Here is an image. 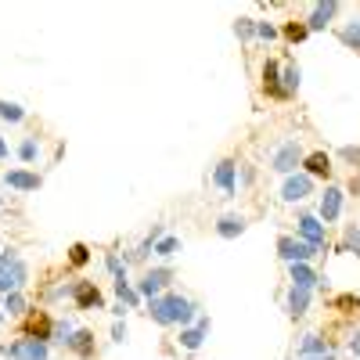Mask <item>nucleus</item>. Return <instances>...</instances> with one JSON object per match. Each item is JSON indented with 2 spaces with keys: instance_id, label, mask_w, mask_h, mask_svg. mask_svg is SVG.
<instances>
[{
  "instance_id": "obj_1",
  "label": "nucleus",
  "mask_w": 360,
  "mask_h": 360,
  "mask_svg": "<svg viewBox=\"0 0 360 360\" xmlns=\"http://www.w3.org/2000/svg\"><path fill=\"white\" fill-rule=\"evenodd\" d=\"M148 317H152L155 324H162V328H169V324L188 328V324L198 317V310H195L191 299L169 292V295H159V299H152V303H148Z\"/></svg>"
},
{
  "instance_id": "obj_2",
  "label": "nucleus",
  "mask_w": 360,
  "mask_h": 360,
  "mask_svg": "<svg viewBox=\"0 0 360 360\" xmlns=\"http://www.w3.org/2000/svg\"><path fill=\"white\" fill-rule=\"evenodd\" d=\"M25 281H29V266L22 263V256L15 249H4L0 252V295L22 292Z\"/></svg>"
},
{
  "instance_id": "obj_3",
  "label": "nucleus",
  "mask_w": 360,
  "mask_h": 360,
  "mask_svg": "<svg viewBox=\"0 0 360 360\" xmlns=\"http://www.w3.org/2000/svg\"><path fill=\"white\" fill-rule=\"evenodd\" d=\"M303 159H307L303 155V144H299V137H292V141H281L274 148V155H270V169L281 173V176H292V173H299Z\"/></svg>"
},
{
  "instance_id": "obj_4",
  "label": "nucleus",
  "mask_w": 360,
  "mask_h": 360,
  "mask_svg": "<svg viewBox=\"0 0 360 360\" xmlns=\"http://www.w3.org/2000/svg\"><path fill=\"white\" fill-rule=\"evenodd\" d=\"M295 234H299V242H307L314 245L317 252H328V227L317 220V213H303L295 220Z\"/></svg>"
},
{
  "instance_id": "obj_5",
  "label": "nucleus",
  "mask_w": 360,
  "mask_h": 360,
  "mask_svg": "<svg viewBox=\"0 0 360 360\" xmlns=\"http://www.w3.org/2000/svg\"><path fill=\"white\" fill-rule=\"evenodd\" d=\"M0 353L8 360H51V346L40 339H29V335L15 339L11 346H0Z\"/></svg>"
},
{
  "instance_id": "obj_6",
  "label": "nucleus",
  "mask_w": 360,
  "mask_h": 360,
  "mask_svg": "<svg viewBox=\"0 0 360 360\" xmlns=\"http://www.w3.org/2000/svg\"><path fill=\"white\" fill-rule=\"evenodd\" d=\"M342 205H346V191L335 188V184H328L321 191V202H317V220L328 227V224H335L342 217Z\"/></svg>"
},
{
  "instance_id": "obj_7",
  "label": "nucleus",
  "mask_w": 360,
  "mask_h": 360,
  "mask_svg": "<svg viewBox=\"0 0 360 360\" xmlns=\"http://www.w3.org/2000/svg\"><path fill=\"white\" fill-rule=\"evenodd\" d=\"M169 281H173V270H169V266H155V270H148V274L137 281V295L152 303V299L162 295V288H166Z\"/></svg>"
},
{
  "instance_id": "obj_8",
  "label": "nucleus",
  "mask_w": 360,
  "mask_h": 360,
  "mask_svg": "<svg viewBox=\"0 0 360 360\" xmlns=\"http://www.w3.org/2000/svg\"><path fill=\"white\" fill-rule=\"evenodd\" d=\"M278 256L292 266V263H310V259L317 256V249H314V245H307V242H299V238L281 234V238H278Z\"/></svg>"
},
{
  "instance_id": "obj_9",
  "label": "nucleus",
  "mask_w": 360,
  "mask_h": 360,
  "mask_svg": "<svg viewBox=\"0 0 360 360\" xmlns=\"http://www.w3.org/2000/svg\"><path fill=\"white\" fill-rule=\"evenodd\" d=\"M307 195H314V180H310L303 169L292 173V176H285V184H281V202L295 205V202H303Z\"/></svg>"
},
{
  "instance_id": "obj_10",
  "label": "nucleus",
  "mask_w": 360,
  "mask_h": 360,
  "mask_svg": "<svg viewBox=\"0 0 360 360\" xmlns=\"http://www.w3.org/2000/svg\"><path fill=\"white\" fill-rule=\"evenodd\" d=\"M72 303H76V310H105V295L94 281H76L72 285Z\"/></svg>"
},
{
  "instance_id": "obj_11",
  "label": "nucleus",
  "mask_w": 360,
  "mask_h": 360,
  "mask_svg": "<svg viewBox=\"0 0 360 360\" xmlns=\"http://www.w3.org/2000/svg\"><path fill=\"white\" fill-rule=\"evenodd\" d=\"M213 184L224 191V198H234V195H238V162H234V159H220V162H217Z\"/></svg>"
},
{
  "instance_id": "obj_12",
  "label": "nucleus",
  "mask_w": 360,
  "mask_h": 360,
  "mask_svg": "<svg viewBox=\"0 0 360 360\" xmlns=\"http://www.w3.org/2000/svg\"><path fill=\"white\" fill-rule=\"evenodd\" d=\"M339 8H342L339 0H321V4H314V11H310V18H307V29H310V33H324V29L335 22Z\"/></svg>"
},
{
  "instance_id": "obj_13",
  "label": "nucleus",
  "mask_w": 360,
  "mask_h": 360,
  "mask_svg": "<svg viewBox=\"0 0 360 360\" xmlns=\"http://www.w3.org/2000/svg\"><path fill=\"white\" fill-rule=\"evenodd\" d=\"M263 94L274 98V101H285V86H281V62L278 58H266L263 62Z\"/></svg>"
},
{
  "instance_id": "obj_14",
  "label": "nucleus",
  "mask_w": 360,
  "mask_h": 360,
  "mask_svg": "<svg viewBox=\"0 0 360 360\" xmlns=\"http://www.w3.org/2000/svg\"><path fill=\"white\" fill-rule=\"evenodd\" d=\"M40 184H44V176L33 169H8L4 173V188H11V191H40Z\"/></svg>"
},
{
  "instance_id": "obj_15",
  "label": "nucleus",
  "mask_w": 360,
  "mask_h": 360,
  "mask_svg": "<svg viewBox=\"0 0 360 360\" xmlns=\"http://www.w3.org/2000/svg\"><path fill=\"white\" fill-rule=\"evenodd\" d=\"M303 173L310 180H328V176H332V155H328V152H310L303 159Z\"/></svg>"
},
{
  "instance_id": "obj_16",
  "label": "nucleus",
  "mask_w": 360,
  "mask_h": 360,
  "mask_svg": "<svg viewBox=\"0 0 360 360\" xmlns=\"http://www.w3.org/2000/svg\"><path fill=\"white\" fill-rule=\"evenodd\" d=\"M205 335H209V317H198L195 324H188V328H180V346L184 349H198L202 342H205Z\"/></svg>"
},
{
  "instance_id": "obj_17",
  "label": "nucleus",
  "mask_w": 360,
  "mask_h": 360,
  "mask_svg": "<svg viewBox=\"0 0 360 360\" xmlns=\"http://www.w3.org/2000/svg\"><path fill=\"white\" fill-rule=\"evenodd\" d=\"M288 278H292L295 288H307V292H314V285L324 281V278H317V270H314L310 263H292V266H288Z\"/></svg>"
},
{
  "instance_id": "obj_18",
  "label": "nucleus",
  "mask_w": 360,
  "mask_h": 360,
  "mask_svg": "<svg viewBox=\"0 0 360 360\" xmlns=\"http://www.w3.org/2000/svg\"><path fill=\"white\" fill-rule=\"evenodd\" d=\"M245 227H249V220L242 213H227V217L217 220V234L227 238V242H231V238H238V234H245Z\"/></svg>"
},
{
  "instance_id": "obj_19",
  "label": "nucleus",
  "mask_w": 360,
  "mask_h": 360,
  "mask_svg": "<svg viewBox=\"0 0 360 360\" xmlns=\"http://www.w3.org/2000/svg\"><path fill=\"white\" fill-rule=\"evenodd\" d=\"M51 332H54V321H51L47 314L29 317V324H25V335H29V339H40V342H51Z\"/></svg>"
},
{
  "instance_id": "obj_20",
  "label": "nucleus",
  "mask_w": 360,
  "mask_h": 360,
  "mask_svg": "<svg viewBox=\"0 0 360 360\" xmlns=\"http://www.w3.org/2000/svg\"><path fill=\"white\" fill-rule=\"evenodd\" d=\"M285 307H288V314L292 317H303L307 310H310V292L307 288H288V299H285Z\"/></svg>"
},
{
  "instance_id": "obj_21",
  "label": "nucleus",
  "mask_w": 360,
  "mask_h": 360,
  "mask_svg": "<svg viewBox=\"0 0 360 360\" xmlns=\"http://www.w3.org/2000/svg\"><path fill=\"white\" fill-rule=\"evenodd\" d=\"M321 353H332V342L321 339V335H303L299 339V356H321Z\"/></svg>"
},
{
  "instance_id": "obj_22",
  "label": "nucleus",
  "mask_w": 360,
  "mask_h": 360,
  "mask_svg": "<svg viewBox=\"0 0 360 360\" xmlns=\"http://www.w3.org/2000/svg\"><path fill=\"white\" fill-rule=\"evenodd\" d=\"M0 310H4L8 317H22L29 310V299L22 292H11V295H0Z\"/></svg>"
},
{
  "instance_id": "obj_23",
  "label": "nucleus",
  "mask_w": 360,
  "mask_h": 360,
  "mask_svg": "<svg viewBox=\"0 0 360 360\" xmlns=\"http://www.w3.org/2000/svg\"><path fill=\"white\" fill-rule=\"evenodd\" d=\"M69 349H72V353H79L83 360H90V356H94V332H90V328H79Z\"/></svg>"
},
{
  "instance_id": "obj_24",
  "label": "nucleus",
  "mask_w": 360,
  "mask_h": 360,
  "mask_svg": "<svg viewBox=\"0 0 360 360\" xmlns=\"http://www.w3.org/2000/svg\"><path fill=\"white\" fill-rule=\"evenodd\" d=\"M15 155H18L25 166H33V162L40 159V141H37V137H22V144L15 148Z\"/></svg>"
},
{
  "instance_id": "obj_25",
  "label": "nucleus",
  "mask_w": 360,
  "mask_h": 360,
  "mask_svg": "<svg viewBox=\"0 0 360 360\" xmlns=\"http://www.w3.org/2000/svg\"><path fill=\"white\" fill-rule=\"evenodd\" d=\"M299 79H303L299 65H295V62H285V65H281V86H285V94H288V98L299 90Z\"/></svg>"
},
{
  "instance_id": "obj_26",
  "label": "nucleus",
  "mask_w": 360,
  "mask_h": 360,
  "mask_svg": "<svg viewBox=\"0 0 360 360\" xmlns=\"http://www.w3.org/2000/svg\"><path fill=\"white\" fill-rule=\"evenodd\" d=\"M72 339H76V328L69 324V321H54V332H51V342L54 346H72Z\"/></svg>"
},
{
  "instance_id": "obj_27",
  "label": "nucleus",
  "mask_w": 360,
  "mask_h": 360,
  "mask_svg": "<svg viewBox=\"0 0 360 360\" xmlns=\"http://www.w3.org/2000/svg\"><path fill=\"white\" fill-rule=\"evenodd\" d=\"M176 252H180V238L176 234H162L159 242H155V249H152V256H159V259H169Z\"/></svg>"
},
{
  "instance_id": "obj_28",
  "label": "nucleus",
  "mask_w": 360,
  "mask_h": 360,
  "mask_svg": "<svg viewBox=\"0 0 360 360\" xmlns=\"http://www.w3.org/2000/svg\"><path fill=\"white\" fill-rule=\"evenodd\" d=\"M339 40H342L346 47L360 51V15H356V18H349V22L342 25V33H339Z\"/></svg>"
},
{
  "instance_id": "obj_29",
  "label": "nucleus",
  "mask_w": 360,
  "mask_h": 360,
  "mask_svg": "<svg viewBox=\"0 0 360 360\" xmlns=\"http://www.w3.org/2000/svg\"><path fill=\"white\" fill-rule=\"evenodd\" d=\"M115 295H119V303H127L130 310L141 307V295H137V288L130 281H115Z\"/></svg>"
},
{
  "instance_id": "obj_30",
  "label": "nucleus",
  "mask_w": 360,
  "mask_h": 360,
  "mask_svg": "<svg viewBox=\"0 0 360 360\" xmlns=\"http://www.w3.org/2000/svg\"><path fill=\"white\" fill-rule=\"evenodd\" d=\"M281 33H285V40H288V44H303V40L310 37V29H307V22H285Z\"/></svg>"
},
{
  "instance_id": "obj_31",
  "label": "nucleus",
  "mask_w": 360,
  "mask_h": 360,
  "mask_svg": "<svg viewBox=\"0 0 360 360\" xmlns=\"http://www.w3.org/2000/svg\"><path fill=\"white\" fill-rule=\"evenodd\" d=\"M0 119H4V123H22L25 108H22L18 101H0Z\"/></svg>"
},
{
  "instance_id": "obj_32",
  "label": "nucleus",
  "mask_w": 360,
  "mask_h": 360,
  "mask_svg": "<svg viewBox=\"0 0 360 360\" xmlns=\"http://www.w3.org/2000/svg\"><path fill=\"white\" fill-rule=\"evenodd\" d=\"M105 266H108L112 281H127V259H119L115 252H108V256H105Z\"/></svg>"
},
{
  "instance_id": "obj_33",
  "label": "nucleus",
  "mask_w": 360,
  "mask_h": 360,
  "mask_svg": "<svg viewBox=\"0 0 360 360\" xmlns=\"http://www.w3.org/2000/svg\"><path fill=\"white\" fill-rule=\"evenodd\" d=\"M339 252H356V259H360V224L346 227V242H342Z\"/></svg>"
},
{
  "instance_id": "obj_34",
  "label": "nucleus",
  "mask_w": 360,
  "mask_h": 360,
  "mask_svg": "<svg viewBox=\"0 0 360 360\" xmlns=\"http://www.w3.org/2000/svg\"><path fill=\"white\" fill-rule=\"evenodd\" d=\"M234 33L242 37V40H252L256 37V18H238L234 22Z\"/></svg>"
},
{
  "instance_id": "obj_35",
  "label": "nucleus",
  "mask_w": 360,
  "mask_h": 360,
  "mask_svg": "<svg viewBox=\"0 0 360 360\" xmlns=\"http://www.w3.org/2000/svg\"><path fill=\"white\" fill-rule=\"evenodd\" d=\"M86 259H90V249H86L83 242H76V245L69 249V263H72V266H83Z\"/></svg>"
},
{
  "instance_id": "obj_36",
  "label": "nucleus",
  "mask_w": 360,
  "mask_h": 360,
  "mask_svg": "<svg viewBox=\"0 0 360 360\" xmlns=\"http://www.w3.org/2000/svg\"><path fill=\"white\" fill-rule=\"evenodd\" d=\"M278 33H281V29L274 22H256V37L259 40H278Z\"/></svg>"
},
{
  "instance_id": "obj_37",
  "label": "nucleus",
  "mask_w": 360,
  "mask_h": 360,
  "mask_svg": "<svg viewBox=\"0 0 360 360\" xmlns=\"http://www.w3.org/2000/svg\"><path fill=\"white\" fill-rule=\"evenodd\" d=\"M339 155H342V162L360 166V148H356V144H342V148H339Z\"/></svg>"
},
{
  "instance_id": "obj_38",
  "label": "nucleus",
  "mask_w": 360,
  "mask_h": 360,
  "mask_svg": "<svg viewBox=\"0 0 360 360\" xmlns=\"http://www.w3.org/2000/svg\"><path fill=\"white\" fill-rule=\"evenodd\" d=\"M335 307H339V310H356V307H360V299H356V295H339V299H335Z\"/></svg>"
},
{
  "instance_id": "obj_39",
  "label": "nucleus",
  "mask_w": 360,
  "mask_h": 360,
  "mask_svg": "<svg viewBox=\"0 0 360 360\" xmlns=\"http://www.w3.org/2000/svg\"><path fill=\"white\" fill-rule=\"evenodd\" d=\"M349 353H353V356L360 360V328H356V332L349 335Z\"/></svg>"
},
{
  "instance_id": "obj_40",
  "label": "nucleus",
  "mask_w": 360,
  "mask_h": 360,
  "mask_svg": "<svg viewBox=\"0 0 360 360\" xmlns=\"http://www.w3.org/2000/svg\"><path fill=\"white\" fill-rule=\"evenodd\" d=\"M112 339L115 342H127V324H112Z\"/></svg>"
},
{
  "instance_id": "obj_41",
  "label": "nucleus",
  "mask_w": 360,
  "mask_h": 360,
  "mask_svg": "<svg viewBox=\"0 0 360 360\" xmlns=\"http://www.w3.org/2000/svg\"><path fill=\"white\" fill-rule=\"evenodd\" d=\"M252 180H256V169L245 166V169H242V184H252Z\"/></svg>"
},
{
  "instance_id": "obj_42",
  "label": "nucleus",
  "mask_w": 360,
  "mask_h": 360,
  "mask_svg": "<svg viewBox=\"0 0 360 360\" xmlns=\"http://www.w3.org/2000/svg\"><path fill=\"white\" fill-rule=\"evenodd\" d=\"M8 155H11V148H8L4 137H0V162H8Z\"/></svg>"
},
{
  "instance_id": "obj_43",
  "label": "nucleus",
  "mask_w": 360,
  "mask_h": 360,
  "mask_svg": "<svg viewBox=\"0 0 360 360\" xmlns=\"http://www.w3.org/2000/svg\"><path fill=\"white\" fill-rule=\"evenodd\" d=\"M299 360H335V353H321V356H299Z\"/></svg>"
},
{
  "instance_id": "obj_44",
  "label": "nucleus",
  "mask_w": 360,
  "mask_h": 360,
  "mask_svg": "<svg viewBox=\"0 0 360 360\" xmlns=\"http://www.w3.org/2000/svg\"><path fill=\"white\" fill-rule=\"evenodd\" d=\"M4 321H8V314H4V310H0V324H4Z\"/></svg>"
},
{
  "instance_id": "obj_45",
  "label": "nucleus",
  "mask_w": 360,
  "mask_h": 360,
  "mask_svg": "<svg viewBox=\"0 0 360 360\" xmlns=\"http://www.w3.org/2000/svg\"><path fill=\"white\" fill-rule=\"evenodd\" d=\"M0 205H4V195H0Z\"/></svg>"
}]
</instances>
